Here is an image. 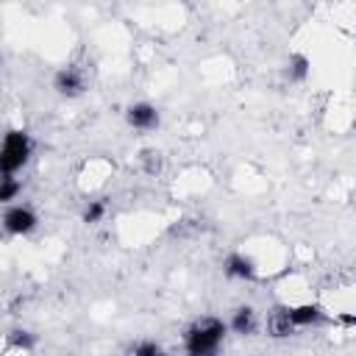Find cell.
Instances as JSON below:
<instances>
[{"label":"cell","instance_id":"obj_1","mask_svg":"<svg viewBox=\"0 0 356 356\" xmlns=\"http://www.w3.org/2000/svg\"><path fill=\"white\" fill-rule=\"evenodd\" d=\"M228 337V325L220 317H200L184 331V356H217Z\"/></svg>","mask_w":356,"mask_h":356},{"label":"cell","instance_id":"obj_2","mask_svg":"<svg viewBox=\"0 0 356 356\" xmlns=\"http://www.w3.org/2000/svg\"><path fill=\"white\" fill-rule=\"evenodd\" d=\"M33 156V139L25 128H8L0 136V175H19Z\"/></svg>","mask_w":356,"mask_h":356},{"label":"cell","instance_id":"obj_3","mask_svg":"<svg viewBox=\"0 0 356 356\" xmlns=\"http://www.w3.org/2000/svg\"><path fill=\"white\" fill-rule=\"evenodd\" d=\"M0 225H3V231H6L8 236H28V234L36 231L39 214H36L31 206H25V203H11V206H6V211L0 214Z\"/></svg>","mask_w":356,"mask_h":356},{"label":"cell","instance_id":"obj_4","mask_svg":"<svg viewBox=\"0 0 356 356\" xmlns=\"http://www.w3.org/2000/svg\"><path fill=\"white\" fill-rule=\"evenodd\" d=\"M286 306V317L292 323L295 331H303V328H317L323 323L331 320V312L317 303V300H303V303H284Z\"/></svg>","mask_w":356,"mask_h":356},{"label":"cell","instance_id":"obj_5","mask_svg":"<svg viewBox=\"0 0 356 356\" xmlns=\"http://www.w3.org/2000/svg\"><path fill=\"white\" fill-rule=\"evenodd\" d=\"M122 117H125V125L131 131H139V134L156 131L161 125V111L150 100H134V103H128L125 111H122Z\"/></svg>","mask_w":356,"mask_h":356},{"label":"cell","instance_id":"obj_6","mask_svg":"<svg viewBox=\"0 0 356 356\" xmlns=\"http://www.w3.org/2000/svg\"><path fill=\"white\" fill-rule=\"evenodd\" d=\"M222 275L231 278V281L253 284V281H259L261 270H259V261H256L250 253H245V250H231V253H225V259H222Z\"/></svg>","mask_w":356,"mask_h":356},{"label":"cell","instance_id":"obj_7","mask_svg":"<svg viewBox=\"0 0 356 356\" xmlns=\"http://www.w3.org/2000/svg\"><path fill=\"white\" fill-rule=\"evenodd\" d=\"M53 89L58 97H67V100H75L86 92V72L75 64H64L56 70L53 75Z\"/></svg>","mask_w":356,"mask_h":356},{"label":"cell","instance_id":"obj_8","mask_svg":"<svg viewBox=\"0 0 356 356\" xmlns=\"http://www.w3.org/2000/svg\"><path fill=\"white\" fill-rule=\"evenodd\" d=\"M225 325H228V331L236 334V337H250V334H256V328H259V312H256L250 303H242V306H236V309L231 312V317L225 320Z\"/></svg>","mask_w":356,"mask_h":356},{"label":"cell","instance_id":"obj_9","mask_svg":"<svg viewBox=\"0 0 356 356\" xmlns=\"http://www.w3.org/2000/svg\"><path fill=\"white\" fill-rule=\"evenodd\" d=\"M264 331H267V337H273V339H286V337L298 334V331L292 328L289 317H286V306H284V303H281V306H273V312H267Z\"/></svg>","mask_w":356,"mask_h":356},{"label":"cell","instance_id":"obj_10","mask_svg":"<svg viewBox=\"0 0 356 356\" xmlns=\"http://www.w3.org/2000/svg\"><path fill=\"white\" fill-rule=\"evenodd\" d=\"M284 72H286V78H289L292 83H303V81L312 75V58H309L306 53H289Z\"/></svg>","mask_w":356,"mask_h":356},{"label":"cell","instance_id":"obj_11","mask_svg":"<svg viewBox=\"0 0 356 356\" xmlns=\"http://www.w3.org/2000/svg\"><path fill=\"white\" fill-rule=\"evenodd\" d=\"M25 184L19 175H0V206H11L19 200Z\"/></svg>","mask_w":356,"mask_h":356},{"label":"cell","instance_id":"obj_12","mask_svg":"<svg viewBox=\"0 0 356 356\" xmlns=\"http://www.w3.org/2000/svg\"><path fill=\"white\" fill-rule=\"evenodd\" d=\"M106 214H108V203L106 200H86V206L81 209V222H86V225H97V222H103L106 220Z\"/></svg>","mask_w":356,"mask_h":356},{"label":"cell","instance_id":"obj_13","mask_svg":"<svg viewBox=\"0 0 356 356\" xmlns=\"http://www.w3.org/2000/svg\"><path fill=\"white\" fill-rule=\"evenodd\" d=\"M8 345L19 353H28L36 348V334L28 328H14V331H8Z\"/></svg>","mask_w":356,"mask_h":356},{"label":"cell","instance_id":"obj_14","mask_svg":"<svg viewBox=\"0 0 356 356\" xmlns=\"http://www.w3.org/2000/svg\"><path fill=\"white\" fill-rule=\"evenodd\" d=\"M139 164H142V170H145L147 175H159L161 167H164V156H161V150L147 147V150L139 153Z\"/></svg>","mask_w":356,"mask_h":356},{"label":"cell","instance_id":"obj_15","mask_svg":"<svg viewBox=\"0 0 356 356\" xmlns=\"http://www.w3.org/2000/svg\"><path fill=\"white\" fill-rule=\"evenodd\" d=\"M128 356H170L159 342H153V339H139L131 350H128Z\"/></svg>","mask_w":356,"mask_h":356}]
</instances>
